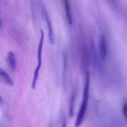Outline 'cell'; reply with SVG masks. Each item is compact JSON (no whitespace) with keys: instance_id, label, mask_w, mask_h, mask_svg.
<instances>
[{"instance_id":"6da1fadb","label":"cell","mask_w":127,"mask_h":127,"mask_svg":"<svg viewBox=\"0 0 127 127\" xmlns=\"http://www.w3.org/2000/svg\"><path fill=\"white\" fill-rule=\"evenodd\" d=\"M89 87H90V74L89 72L85 73V84L83 92V98L80 106V110L78 113L76 121L75 123V127H80L84 119L85 113H86L87 107L88 105V100L89 97Z\"/></svg>"},{"instance_id":"7a4b0ae2","label":"cell","mask_w":127,"mask_h":127,"mask_svg":"<svg viewBox=\"0 0 127 127\" xmlns=\"http://www.w3.org/2000/svg\"><path fill=\"white\" fill-rule=\"evenodd\" d=\"M44 39V33L42 30H41V38H40L39 42L37 49V66L34 72V76L32 81V89L35 90L36 87V83L39 78V70L41 69V65H42V48H43Z\"/></svg>"},{"instance_id":"3957f363","label":"cell","mask_w":127,"mask_h":127,"mask_svg":"<svg viewBox=\"0 0 127 127\" xmlns=\"http://www.w3.org/2000/svg\"><path fill=\"white\" fill-rule=\"evenodd\" d=\"M41 13H42V18L44 19L46 21V24H47V32H48V36H49V41L50 44L51 45L54 44V31L52 28V23L50 19L49 15L47 13V10L45 8L44 5L43 3H41Z\"/></svg>"},{"instance_id":"277c9868","label":"cell","mask_w":127,"mask_h":127,"mask_svg":"<svg viewBox=\"0 0 127 127\" xmlns=\"http://www.w3.org/2000/svg\"><path fill=\"white\" fill-rule=\"evenodd\" d=\"M98 47L100 58L102 60H105L107 56V40L103 36L100 37Z\"/></svg>"},{"instance_id":"5b68a950","label":"cell","mask_w":127,"mask_h":127,"mask_svg":"<svg viewBox=\"0 0 127 127\" xmlns=\"http://www.w3.org/2000/svg\"><path fill=\"white\" fill-rule=\"evenodd\" d=\"M62 3H63L64 8H65V17H66L67 22L69 24L72 25L73 23L71 9H70V5L69 0H62Z\"/></svg>"},{"instance_id":"8992f818","label":"cell","mask_w":127,"mask_h":127,"mask_svg":"<svg viewBox=\"0 0 127 127\" xmlns=\"http://www.w3.org/2000/svg\"><path fill=\"white\" fill-rule=\"evenodd\" d=\"M7 60L9 67L11 70H14L16 69V57L15 55L13 52H9L7 56Z\"/></svg>"},{"instance_id":"52a82bcc","label":"cell","mask_w":127,"mask_h":127,"mask_svg":"<svg viewBox=\"0 0 127 127\" xmlns=\"http://www.w3.org/2000/svg\"><path fill=\"white\" fill-rule=\"evenodd\" d=\"M0 76L3 78V80L6 82V83L8 85H11V86L14 85V83H13V81L12 80L10 76H9V75L1 67H0Z\"/></svg>"},{"instance_id":"ba28073f","label":"cell","mask_w":127,"mask_h":127,"mask_svg":"<svg viewBox=\"0 0 127 127\" xmlns=\"http://www.w3.org/2000/svg\"><path fill=\"white\" fill-rule=\"evenodd\" d=\"M75 95L72 94L71 96V98L70 100V104H69V115L70 117H73L74 112V103H75Z\"/></svg>"},{"instance_id":"9c48e42d","label":"cell","mask_w":127,"mask_h":127,"mask_svg":"<svg viewBox=\"0 0 127 127\" xmlns=\"http://www.w3.org/2000/svg\"><path fill=\"white\" fill-rule=\"evenodd\" d=\"M122 113L125 119L127 120V102H125L123 104L122 107Z\"/></svg>"},{"instance_id":"30bf717a","label":"cell","mask_w":127,"mask_h":127,"mask_svg":"<svg viewBox=\"0 0 127 127\" xmlns=\"http://www.w3.org/2000/svg\"><path fill=\"white\" fill-rule=\"evenodd\" d=\"M3 27V21L1 19H0V29H2Z\"/></svg>"},{"instance_id":"8fae6325","label":"cell","mask_w":127,"mask_h":127,"mask_svg":"<svg viewBox=\"0 0 127 127\" xmlns=\"http://www.w3.org/2000/svg\"><path fill=\"white\" fill-rule=\"evenodd\" d=\"M3 103V98H2L1 95H0V103Z\"/></svg>"},{"instance_id":"7c38bea8","label":"cell","mask_w":127,"mask_h":127,"mask_svg":"<svg viewBox=\"0 0 127 127\" xmlns=\"http://www.w3.org/2000/svg\"><path fill=\"white\" fill-rule=\"evenodd\" d=\"M66 127V123H65V122H64L63 123V124H62V127Z\"/></svg>"},{"instance_id":"4fadbf2b","label":"cell","mask_w":127,"mask_h":127,"mask_svg":"<svg viewBox=\"0 0 127 127\" xmlns=\"http://www.w3.org/2000/svg\"><path fill=\"white\" fill-rule=\"evenodd\" d=\"M109 1H112V0H109Z\"/></svg>"}]
</instances>
